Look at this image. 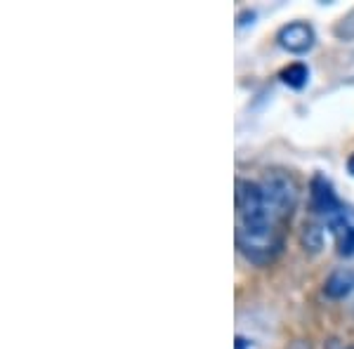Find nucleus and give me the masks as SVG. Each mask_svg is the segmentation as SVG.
Returning a JSON list of instances; mask_svg holds the SVG:
<instances>
[{
    "instance_id": "f8f14e48",
    "label": "nucleus",
    "mask_w": 354,
    "mask_h": 349,
    "mask_svg": "<svg viewBox=\"0 0 354 349\" xmlns=\"http://www.w3.org/2000/svg\"><path fill=\"white\" fill-rule=\"evenodd\" d=\"M333 349H354V345H333Z\"/></svg>"
},
{
    "instance_id": "1a4fd4ad",
    "label": "nucleus",
    "mask_w": 354,
    "mask_h": 349,
    "mask_svg": "<svg viewBox=\"0 0 354 349\" xmlns=\"http://www.w3.org/2000/svg\"><path fill=\"white\" fill-rule=\"evenodd\" d=\"M234 347L236 349H258L253 345V342L248 340V337H243V335H236V342H234Z\"/></svg>"
},
{
    "instance_id": "9d476101",
    "label": "nucleus",
    "mask_w": 354,
    "mask_h": 349,
    "mask_svg": "<svg viewBox=\"0 0 354 349\" xmlns=\"http://www.w3.org/2000/svg\"><path fill=\"white\" fill-rule=\"evenodd\" d=\"M288 349H312V347H310V342H305V340H295Z\"/></svg>"
},
{
    "instance_id": "0eeeda50",
    "label": "nucleus",
    "mask_w": 354,
    "mask_h": 349,
    "mask_svg": "<svg viewBox=\"0 0 354 349\" xmlns=\"http://www.w3.org/2000/svg\"><path fill=\"white\" fill-rule=\"evenodd\" d=\"M281 81L293 90H300L305 88L307 81H310V68L302 62H295V64H288L286 68L281 71Z\"/></svg>"
},
{
    "instance_id": "f257e3e1",
    "label": "nucleus",
    "mask_w": 354,
    "mask_h": 349,
    "mask_svg": "<svg viewBox=\"0 0 354 349\" xmlns=\"http://www.w3.org/2000/svg\"><path fill=\"white\" fill-rule=\"evenodd\" d=\"M262 194V205H265L267 215L272 217L277 225L288 227L290 217L300 203V185L293 175L286 170H270L258 182Z\"/></svg>"
},
{
    "instance_id": "9b49d317",
    "label": "nucleus",
    "mask_w": 354,
    "mask_h": 349,
    "mask_svg": "<svg viewBox=\"0 0 354 349\" xmlns=\"http://www.w3.org/2000/svg\"><path fill=\"white\" fill-rule=\"evenodd\" d=\"M347 170H350V175H354V153L347 158Z\"/></svg>"
},
{
    "instance_id": "20e7f679",
    "label": "nucleus",
    "mask_w": 354,
    "mask_h": 349,
    "mask_svg": "<svg viewBox=\"0 0 354 349\" xmlns=\"http://www.w3.org/2000/svg\"><path fill=\"white\" fill-rule=\"evenodd\" d=\"M310 201H312V210L317 215H322L324 220H330L333 215H338L342 208L340 198L335 196L333 185L330 180H326L324 175H314L310 182Z\"/></svg>"
},
{
    "instance_id": "7ed1b4c3",
    "label": "nucleus",
    "mask_w": 354,
    "mask_h": 349,
    "mask_svg": "<svg viewBox=\"0 0 354 349\" xmlns=\"http://www.w3.org/2000/svg\"><path fill=\"white\" fill-rule=\"evenodd\" d=\"M277 41L290 55H305L317 43V33L307 21H290V24L279 28Z\"/></svg>"
},
{
    "instance_id": "39448f33",
    "label": "nucleus",
    "mask_w": 354,
    "mask_h": 349,
    "mask_svg": "<svg viewBox=\"0 0 354 349\" xmlns=\"http://www.w3.org/2000/svg\"><path fill=\"white\" fill-rule=\"evenodd\" d=\"M328 232L333 234L335 245H338V253L342 257H352L354 255V222L347 210H340L338 215H333L330 220H326Z\"/></svg>"
},
{
    "instance_id": "6e6552de",
    "label": "nucleus",
    "mask_w": 354,
    "mask_h": 349,
    "mask_svg": "<svg viewBox=\"0 0 354 349\" xmlns=\"http://www.w3.org/2000/svg\"><path fill=\"white\" fill-rule=\"evenodd\" d=\"M302 243H305V248H310V250H319V248H322V243H324V232L317 225L305 227Z\"/></svg>"
},
{
    "instance_id": "f03ea898",
    "label": "nucleus",
    "mask_w": 354,
    "mask_h": 349,
    "mask_svg": "<svg viewBox=\"0 0 354 349\" xmlns=\"http://www.w3.org/2000/svg\"><path fill=\"white\" fill-rule=\"evenodd\" d=\"M286 232L262 225H236V248L250 265L267 267L281 255Z\"/></svg>"
},
{
    "instance_id": "423d86ee",
    "label": "nucleus",
    "mask_w": 354,
    "mask_h": 349,
    "mask_svg": "<svg viewBox=\"0 0 354 349\" xmlns=\"http://www.w3.org/2000/svg\"><path fill=\"white\" fill-rule=\"evenodd\" d=\"M352 290H354V269L350 267L330 272V276L326 279V283H324V293H326V297H330V300H342V297H347Z\"/></svg>"
}]
</instances>
